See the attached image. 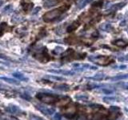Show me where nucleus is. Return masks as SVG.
<instances>
[{"instance_id":"obj_1","label":"nucleus","mask_w":128,"mask_h":120,"mask_svg":"<svg viewBox=\"0 0 128 120\" xmlns=\"http://www.w3.org/2000/svg\"><path fill=\"white\" fill-rule=\"evenodd\" d=\"M69 7H70L69 6H63V7H61L58 9H55V10H53V11L46 12V13L43 15V20H44V22H46V23H49V22L54 21L57 18L60 16L63 12L67 11L68 9H69Z\"/></svg>"},{"instance_id":"obj_2","label":"nucleus","mask_w":128,"mask_h":120,"mask_svg":"<svg viewBox=\"0 0 128 120\" xmlns=\"http://www.w3.org/2000/svg\"><path fill=\"white\" fill-rule=\"evenodd\" d=\"M36 107L40 112H42L46 115H53L55 113V110L54 108H51V107H49L45 105H42V104L36 105Z\"/></svg>"},{"instance_id":"obj_3","label":"nucleus","mask_w":128,"mask_h":120,"mask_svg":"<svg viewBox=\"0 0 128 120\" xmlns=\"http://www.w3.org/2000/svg\"><path fill=\"white\" fill-rule=\"evenodd\" d=\"M37 97H38L39 99L47 103L54 102V101L56 100V96L51 95V94H38Z\"/></svg>"},{"instance_id":"obj_4","label":"nucleus","mask_w":128,"mask_h":120,"mask_svg":"<svg viewBox=\"0 0 128 120\" xmlns=\"http://www.w3.org/2000/svg\"><path fill=\"white\" fill-rule=\"evenodd\" d=\"M7 110L9 113L14 114V115H22V113H23V110H22L18 106H15V105H9L7 107Z\"/></svg>"},{"instance_id":"obj_5","label":"nucleus","mask_w":128,"mask_h":120,"mask_svg":"<svg viewBox=\"0 0 128 120\" xmlns=\"http://www.w3.org/2000/svg\"><path fill=\"white\" fill-rule=\"evenodd\" d=\"M49 72L55 74H59L63 75H74V72L70 71H65V70H49Z\"/></svg>"},{"instance_id":"obj_6","label":"nucleus","mask_w":128,"mask_h":120,"mask_svg":"<svg viewBox=\"0 0 128 120\" xmlns=\"http://www.w3.org/2000/svg\"><path fill=\"white\" fill-rule=\"evenodd\" d=\"M12 75H13L14 78H16L17 79L20 80L22 82H27V81H28V78H27L23 74L19 73V72H14V73L12 74Z\"/></svg>"},{"instance_id":"obj_7","label":"nucleus","mask_w":128,"mask_h":120,"mask_svg":"<svg viewBox=\"0 0 128 120\" xmlns=\"http://www.w3.org/2000/svg\"><path fill=\"white\" fill-rule=\"evenodd\" d=\"M0 79L1 80H3L5 81L6 83H10V84H13V85H20V83L19 82H18L17 80L15 79H13V78H7V77H0Z\"/></svg>"},{"instance_id":"obj_8","label":"nucleus","mask_w":128,"mask_h":120,"mask_svg":"<svg viewBox=\"0 0 128 120\" xmlns=\"http://www.w3.org/2000/svg\"><path fill=\"white\" fill-rule=\"evenodd\" d=\"M58 0H46L44 2V7L45 8H50L58 4Z\"/></svg>"},{"instance_id":"obj_9","label":"nucleus","mask_w":128,"mask_h":120,"mask_svg":"<svg viewBox=\"0 0 128 120\" xmlns=\"http://www.w3.org/2000/svg\"><path fill=\"white\" fill-rule=\"evenodd\" d=\"M79 27V22L75 21V22H74L72 24H71L70 26L67 27V32H71V31L76 30Z\"/></svg>"},{"instance_id":"obj_10","label":"nucleus","mask_w":128,"mask_h":120,"mask_svg":"<svg viewBox=\"0 0 128 120\" xmlns=\"http://www.w3.org/2000/svg\"><path fill=\"white\" fill-rule=\"evenodd\" d=\"M125 5H126V2H120V3L114 4V5H113L111 7V11H118V10H120V9H122L123 7H124Z\"/></svg>"},{"instance_id":"obj_11","label":"nucleus","mask_w":128,"mask_h":120,"mask_svg":"<svg viewBox=\"0 0 128 120\" xmlns=\"http://www.w3.org/2000/svg\"><path fill=\"white\" fill-rule=\"evenodd\" d=\"M46 78H49V79L55 80V81H63V80H65L64 78L56 76V75H49V76H46Z\"/></svg>"},{"instance_id":"obj_12","label":"nucleus","mask_w":128,"mask_h":120,"mask_svg":"<svg viewBox=\"0 0 128 120\" xmlns=\"http://www.w3.org/2000/svg\"><path fill=\"white\" fill-rule=\"evenodd\" d=\"M114 44H115V45H116V46H120V47H124L125 46L127 45L126 42H125V41H123V40H122V39L114 41Z\"/></svg>"},{"instance_id":"obj_13","label":"nucleus","mask_w":128,"mask_h":120,"mask_svg":"<svg viewBox=\"0 0 128 120\" xmlns=\"http://www.w3.org/2000/svg\"><path fill=\"white\" fill-rule=\"evenodd\" d=\"M101 28L102 30H104L105 31H111L113 28L111 26V24H103L101 27Z\"/></svg>"},{"instance_id":"obj_14","label":"nucleus","mask_w":128,"mask_h":120,"mask_svg":"<svg viewBox=\"0 0 128 120\" xmlns=\"http://www.w3.org/2000/svg\"><path fill=\"white\" fill-rule=\"evenodd\" d=\"M102 5H103V2L102 0H98V1H95L93 2V7H102Z\"/></svg>"},{"instance_id":"obj_15","label":"nucleus","mask_w":128,"mask_h":120,"mask_svg":"<svg viewBox=\"0 0 128 120\" xmlns=\"http://www.w3.org/2000/svg\"><path fill=\"white\" fill-rule=\"evenodd\" d=\"M33 7V3H26L25 5H23V8L25 11H27L28 10H30Z\"/></svg>"},{"instance_id":"obj_16","label":"nucleus","mask_w":128,"mask_h":120,"mask_svg":"<svg viewBox=\"0 0 128 120\" xmlns=\"http://www.w3.org/2000/svg\"><path fill=\"white\" fill-rule=\"evenodd\" d=\"M29 119L30 120H44L43 118H41V117L35 115H30Z\"/></svg>"},{"instance_id":"obj_17","label":"nucleus","mask_w":128,"mask_h":120,"mask_svg":"<svg viewBox=\"0 0 128 120\" xmlns=\"http://www.w3.org/2000/svg\"><path fill=\"white\" fill-rule=\"evenodd\" d=\"M40 10H41V7H35V9L33 10V15H36V14H38L39 13V11H40Z\"/></svg>"},{"instance_id":"obj_18","label":"nucleus","mask_w":128,"mask_h":120,"mask_svg":"<svg viewBox=\"0 0 128 120\" xmlns=\"http://www.w3.org/2000/svg\"><path fill=\"white\" fill-rule=\"evenodd\" d=\"M11 9H12V6L11 5H8V6H7V7L4 8L3 11L4 12H7V11L9 12L10 11H11Z\"/></svg>"},{"instance_id":"obj_19","label":"nucleus","mask_w":128,"mask_h":120,"mask_svg":"<svg viewBox=\"0 0 128 120\" xmlns=\"http://www.w3.org/2000/svg\"><path fill=\"white\" fill-rule=\"evenodd\" d=\"M1 120H18V119H15L14 118H5V119H2Z\"/></svg>"},{"instance_id":"obj_20","label":"nucleus","mask_w":128,"mask_h":120,"mask_svg":"<svg viewBox=\"0 0 128 120\" xmlns=\"http://www.w3.org/2000/svg\"><path fill=\"white\" fill-rule=\"evenodd\" d=\"M126 23H127L126 20H124V21L122 22V23H120V26L121 27H123V26H125V25H126Z\"/></svg>"}]
</instances>
